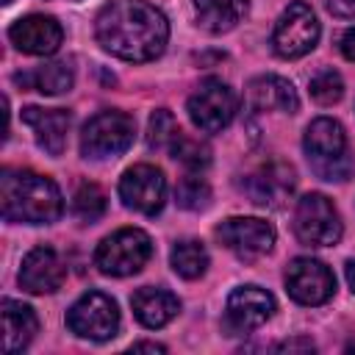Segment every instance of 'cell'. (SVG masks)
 Wrapping results in <instances>:
<instances>
[{
  "instance_id": "obj_1",
  "label": "cell",
  "mask_w": 355,
  "mask_h": 355,
  "mask_svg": "<svg viewBox=\"0 0 355 355\" xmlns=\"http://www.w3.org/2000/svg\"><path fill=\"white\" fill-rule=\"evenodd\" d=\"M94 36L116 58L153 61L166 47L169 22L161 8L144 0H111L94 19Z\"/></svg>"
},
{
  "instance_id": "obj_2",
  "label": "cell",
  "mask_w": 355,
  "mask_h": 355,
  "mask_svg": "<svg viewBox=\"0 0 355 355\" xmlns=\"http://www.w3.org/2000/svg\"><path fill=\"white\" fill-rule=\"evenodd\" d=\"M0 208L8 222L50 225L64 214V197L58 186L31 169L0 172Z\"/></svg>"
},
{
  "instance_id": "obj_3",
  "label": "cell",
  "mask_w": 355,
  "mask_h": 355,
  "mask_svg": "<svg viewBox=\"0 0 355 355\" xmlns=\"http://www.w3.org/2000/svg\"><path fill=\"white\" fill-rule=\"evenodd\" d=\"M302 147H305L311 169L322 180H347L349 178L352 158H349L344 128L336 119H330V116L313 119L308 125V130H305Z\"/></svg>"
},
{
  "instance_id": "obj_4",
  "label": "cell",
  "mask_w": 355,
  "mask_h": 355,
  "mask_svg": "<svg viewBox=\"0 0 355 355\" xmlns=\"http://www.w3.org/2000/svg\"><path fill=\"white\" fill-rule=\"evenodd\" d=\"M153 255V241L139 227H122L105 236L94 250V266L111 277H128L144 269Z\"/></svg>"
},
{
  "instance_id": "obj_5",
  "label": "cell",
  "mask_w": 355,
  "mask_h": 355,
  "mask_svg": "<svg viewBox=\"0 0 355 355\" xmlns=\"http://www.w3.org/2000/svg\"><path fill=\"white\" fill-rule=\"evenodd\" d=\"M136 122L125 111L94 114L80 133V153L86 158H114L133 144Z\"/></svg>"
},
{
  "instance_id": "obj_6",
  "label": "cell",
  "mask_w": 355,
  "mask_h": 355,
  "mask_svg": "<svg viewBox=\"0 0 355 355\" xmlns=\"http://www.w3.org/2000/svg\"><path fill=\"white\" fill-rule=\"evenodd\" d=\"M186 111L191 116V122L202 130V133H219L222 128L230 125V119L239 111V97L236 92L219 80V78H205L194 94L186 103Z\"/></svg>"
},
{
  "instance_id": "obj_7",
  "label": "cell",
  "mask_w": 355,
  "mask_h": 355,
  "mask_svg": "<svg viewBox=\"0 0 355 355\" xmlns=\"http://www.w3.org/2000/svg\"><path fill=\"white\" fill-rule=\"evenodd\" d=\"M294 233L302 244L311 247H333L341 239V216L336 205L319 194L311 191L297 202L294 211Z\"/></svg>"
},
{
  "instance_id": "obj_8",
  "label": "cell",
  "mask_w": 355,
  "mask_h": 355,
  "mask_svg": "<svg viewBox=\"0 0 355 355\" xmlns=\"http://www.w3.org/2000/svg\"><path fill=\"white\" fill-rule=\"evenodd\" d=\"M319 42V19L305 3H291L275 22L272 50L280 58H302Z\"/></svg>"
},
{
  "instance_id": "obj_9",
  "label": "cell",
  "mask_w": 355,
  "mask_h": 355,
  "mask_svg": "<svg viewBox=\"0 0 355 355\" xmlns=\"http://www.w3.org/2000/svg\"><path fill=\"white\" fill-rule=\"evenodd\" d=\"M67 327L89 341H108L119 330V308L108 294L89 291L67 311Z\"/></svg>"
},
{
  "instance_id": "obj_10",
  "label": "cell",
  "mask_w": 355,
  "mask_h": 355,
  "mask_svg": "<svg viewBox=\"0 0 355 355\" xmlns=\"http://www.w3.org/2000/svg\"><path fill=\"white\" fill-rule=\"evenodd\" d=\"M216 239L241 261H255L275 247V227L258 216H230L216 225Z\"/></svg>"
},
{
  "instance_id": "obj_11",
  "label": "cell",
  "mask_w": 355,
  "mask_h": 355,
  "mask_svg": "<svg viewBox=\"0 0 355 355\" xmlns=\"http://www.w3.org/2000/svg\"><path fill=\"white\" fill-rule=\"evenodd\" d=\"M119 197L128 208L155 216L166 202V178L150 164H136L119 178Z\"/></svg>"
},
{
  "instance_id": "obj_12",
  "label": "cell",
  "mask_w": 355,
  "mask_h": 355,
  "mask_svg": "<svg viewBox=\"0 0 355 355\" xmlns=\"http://www.w3.org/2000/svg\"><path fill=\"white\" fill-rule=\"evenodd\" d=\"M286 291L300 305H324L336 294V277L316 258H294L286 269Z\"/></svg>"
},
{
  "instance_id": "obj_13",
  "label": "cell",
  "mask_w": 355,
  "mask_h": 355,
  "mask_svg": "<svg viewBox=\"0 0 355 355\" xmlns=\"http://www.w3.org/2000/svg\"><path fill=\"white\" fill-rule=\"evenodd\" d=\"M294 169L283 161H269V164H261L258 169H252L247 178H244V191L247 197L255 202V205H263V208H280L291 191H294Z\"/></svg>"
},
{
  "instance_id": "obj_14",
  "label": "cell",
  "mask_w": 355,
  "mask_h": 355,
  "mask_svg": "<svg viewBox=\"0 0 355 355\" xmlns=\"http://www.w3.org/2000/svg\"><path fill=\"white\" fill-rule=\"evenodd\" d=\"M8 39L17 50H22L28 55H50V53L58 50L61 39H64V31H61L55 17L31 14V17L17 19L8 28Z\"/></svg>"
},
{
  "instance_id": "obj_15",
  "label": "cell",
  "mask_w": 355,
  "mask_h": 355,
  "mask_svg": "<svg viewBox=\"0 0 355 355\" xmlns=\"http://www.w3.org/2000/svg\"><path fill=\"white\" fill-rule=\"evenodd\" d=\"M64 277H67V266L53 247H44V244L33 247L22 258L19 286L31 294H53L55 288H61Z\"/></svg>"
},
{
  "instance_id": "obj_16",
  "label": "cell",
  "mask_w": 355,
  "mask_h": 355,
  "mask_svg": "<svg viewBox=\"0 0 355 355\" xmlns=\"http://www.w3.org/2000/svg\"><path fill=\"white\" fill-rule=\"evenodd\" d=\"M275 313V297L261 286H239L227 297V324L239 333L261 327Z\"/></svg>"
},
{
  "instance_id": "obj_17",
  "label": "cell",
  "mask_w": 355,
  "mask_h": 355,
  "mask_svg": "<svg viewBox=\"0 0 355 355\" xmlns=\"http://www.w3.org/2000/svg\"><path fill=\"white\" fill-rule=\"evenodd\" d=\"M22 122L28 128H33L36 144L50 153V155H61L67 147V130H69V111L64 108H39V105H28L22 108Z\"/></svg>"
},
{
  "instance_id": "obj_18",
  "label": "cell",
  "mask_w": 355,
  "mask_h": 355,
  "mask_svg": "<svg viewBox=\"0 0 355 355\" xmlns=\"http://www.w3.org/2000/svg\"><path fill=\"white\" fill-rule=\"evenodd\" d=\"M247 103L255 111H286L294 114L300 108V97L291 80L280 75H261L247 83Z\"/></svg>"
},
{
  "instance_id": "obj_19",
  "label": "cell",
  "mask_w": 355,
  "mask_h": 355,
  "mask_svg": "<svg viewBox=\"0 0 355 355\" xmlns=\"http://www.w3.org/2000/svg\"><path fill=\"white\" fill-rule=\"evenodd\" d=\"M0 316H3V352H8V355L22 352L39 330V319H36L33 308L6 297L0 302Z\"/></svg>"
},
{
  "instance_id": "obj_20",
  "label": "cell",
  "mask_w": 355,
  "mask_h": 355,
  "mask_svg": "<svg viewBox=\"0 0 355 355\" xmlns=\"http://www.w3.org/2000/svg\"><path fill=\"white\" fill-rule=\"evenodd\" d=\"M133 313L144 327H164L169 324L178 311H180V300L166 291V288H155V286H144L130 297Z\"/></svg>"
},
{
  "instance_id": "obj_21",
  "label": "cell",
  "mask_w": 355,
  "mask_h": 355,
  "mask_svg": "<svg viewBox=\"0 0 355 355\" xmlns=\"http://www.w3.org/2000/svg\"><path fill=\"white\" fill-rule=\"evenodd\" d=\"M194 14L208 33H227L244 19L247 0H194Z\"/></svg>"
},
{
  "instance_id": "obj_22",
  "label": "cell",
  "mask_w": 355,
  "mask_h": 355,
  "mask_svg": "<svg viewBox=\"0 0 355 355\" xmlns=\"http://www.w3.org/2000/svg\"><path fill=\"white\" fill-rule=\"evenodd\" d=\"M17 80L22 86H31L42 94H64L72 89V67L67 61H50V64H42L36 67L31 75H17Z\"/></svg>"
},
{
  "instance_id": "obj_23",
  "label": "cell",
  "mask_w": 355,
  "mask_h": 355,
  "mask_svg": "<svg viewBox=\"0 0 355 355\" xmlns=\"http://www.w3.org/2000/svg\"><path fill=\"white\" fill-rule=\"evenodd\" d=\"M169 263L172 269L186 277V280H194V277H202L205 269H208V250L202 247V241L197 239H183L172 247L169 252Z\"/></svg>"
},
{
  "instance_id": "obj_24",
  "label": "cell",
  "mask_w": 355,
  "mask_h": 355,
  "mask_svg": "<svg viewBox=\"0 0 355 355\" xmlns=\"http://www.w3.org/2000/svg\"><path fill=\"white\" fill-rule=\"evenodd\" d=\"M72 211H75V216H80L83 222L100 219V216L105 214V191H103L97 183H83V186L75 191Z\"/></svg>"
},
{
  "instance_id": "obj_25",
  "label": "cell",
  "mask_w": 355,
  "mask_h": 355,
  "mask_svg": "<svg viewBox=\"0 0 355 355\" xmlns=\"http://www.w3.org/2000/svg\"><path fill=\"white\" fill-rule=\"evenodd\" d=\"M178 133H180V128H178L175 116L166 108H158L150 116V125H147V144L153 150H169L172 141L178 139Z\"/></svg>"
},
{
  "instance_id": "obj_26",
  "label": "cell",
  "mask_w": 355,
  "mask_h": 355,
  "mask_svg": "<svg viewBox=\"0 0 355 355\" xmlns=\"http://www.w3.org/2000/svg\"><path fill=\"white\" fill-rule=\"evenodd\" d=\"M169 153H172L178 161H183L189 169H202V166H208V161H211V150H208L205 144H200L197 139H189L183 130H180L178 139L172 141Z\"/></svg>"
},
{
  "instance_id": "obj_27",
  "label": "cell",
  "mask_w": 355,
  "mask_h": 355,
  "mask_svg": "<svg viewBox=\"0 0 355 355\" xmlns=\"http://www.w3.org/2000/svg\"><path fill=\"white\" fill-rule=\"evenodd\" d=\"M178 202L183 205V208H189V211H202V208H208V202H211V189H208V183L200 178V175H189V178H183L180 183H178Z\"/></svg>"
},
{
  "instance_id": "obj_28",
  "label": "cell",
  "mask_w": 355,
  "mask_h": 355,
  "mask_svg": "<svg viewBox=\"0 0 355 355\" xmlns=\"http://www.w3.org/2000/svg\"><path fill=\"white\" fill-rule=\"evenodd\" d=\"M344 94V80L338 72L333 69H322L319 75L311 78V97L319 103V105H333L338 103Z\"/></svg>"
},
{
  "instance_id": "obj_29",
  "label": "cell",
  "mask_w": 355,
  "mask_h": 355,
  "mask_svg": "<svg viewBox=\"0 0 355 355\" xmlns=\"http://www.w3.org/2000/svg\"><path fill=\"white\" fill-rule=\"evenodd\" d=\"M324 8L333 17H341V19L355 17V0H324Z\"/></svg>"
},
{
  "instance_id": "obj_30",
  "label": "cell",
  "mask_w": 355,
  "mask_h": 355,
  "mask_svg": "<svg viewBox=\"0 0 355 355\" xmlns=\"http://www.w3.org/2000/svg\"><path fill=\"white\" fill-rule=\"evenodd\" d=\"M277 349H283V352H294V349H305V352H311V349H313V341H311V338H291V341L277 344Z\"/></svg>"
},
{
  "instance_id": "obj_31",
  "label": "cell",
  "mask_w": 355,
  "mask_h": 355,
  "mask_svg": "<svg viewBox=\"0 0 355 355\" xmlns=\"http://www.w3.org/2000/svg\"><path fill=\"white\" fill-rule=\"evenodd\" d=\"M341 53H344L349 61H355V28L344 31V36H341Z\"/></svg>"
},
{
  "instance_id": "obj_32",
  "label": "cell",
  "mask_w": 355,
  "mask_h": 355,
  "mask_svg": "<svg viewBox=\"0 0 355 355\" xmlns=\"http://www.w3.org/2000/svg\"><path fill=\"white\" fill-rule=\"evenodd\" d=\"M130 349H133V352H139V349H144V352H164L166 347H161V344H155V341H139V344H133Z\"/></svg>"
},
{
  "instance_id": "obj_33",
  "label": "cell",
  "mask_w": 355,
  "mask_h": 355,
  "mask_svg": "<svg viewBox=\"0 0 355 355\" xmlns=\"http://www.w3.org/2000/svg\"><path fill=\"white\" fill-rule=\"evenodd\" d=\"M344 275H347V283H349V288L355 291V261H347V263H344Z\"/></svg>"
},
{
  "instance_id": "obj_34",
  "label": "cell",
  "mask_w": 355,
  "mask_h": 355,
  "mask_svg": "<svg viewBox=\"0 0 355 355\" xmlns=\"http://www.w3.org/2000/svg\"><path fill=\"white\" fill-rule=\"evenodd\" d=\"M3 3H11V0H3Z\"/></svg>"
}]
</instances>
